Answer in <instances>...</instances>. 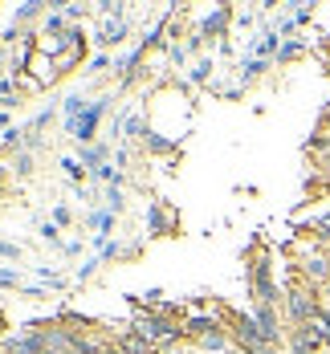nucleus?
<instances>
[{"label": "nucleus", "instance_id": "f257e3e1", "mask_svg": "<svg viewBox=\"0 0 330 354\" xmlns=\"http://www.w3.org/2000/svg\"><path fill=\"white\" fill-rule=\"evenodd\" d=\"M98 114H102V102H98V106H90L82 118H77V122H73V135H77V139H90V135H94V122H98Z\"/></svg>", "mask_w": 330, "mask_h": 354}]
</instances>
